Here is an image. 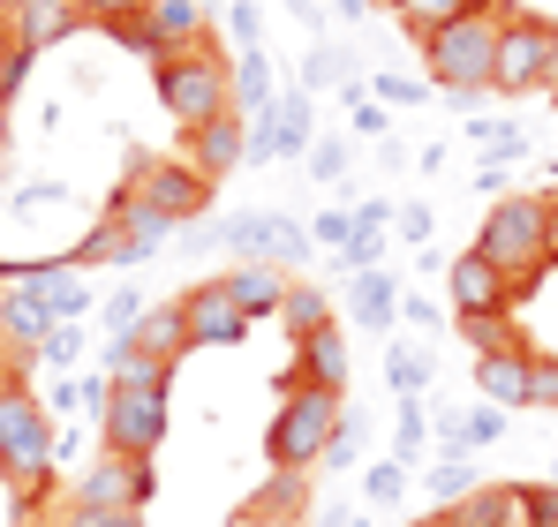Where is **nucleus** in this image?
I'll use <instances>...</instances> for the list:
<instances>
[{"instance_id": "f257e3e1", "label": "nucleus", "mask_w": 558, "mask_h": 527, "mask_svg": "<svg viewBox=\"0 0 558 527\" xmlns=\"http://www.w3.org/2000/svg\"><path fill=\"white\" fill-rule=\"evenodd\" d=\"M53 407L31 392V377H8L0 384V482L31 505L53 490Z\"/></svg>"}, {"instance_id": "f03ea898", "label": "nucleus", "mask_w": 558, "mask_h": 527, "mask_svg": "<svg viewBox=\"0 0 558 527\" xmlns=\"http://www.w3.org/2000/svg\"><path fill=\"white\" fill-rule=\"evenodd\" d=\"M340 415H348V392H325V384H302L294 369L279 377V415L265 430V459L287 467V475H310L332 438H340Z\"/></svg>"}, {"instance_id": "7ed1b4c3", "label": "nucleus", "mask_w": 558, "mask_h": 527, "mask_svg": "<svg viewBox=\"0 0 558 527\" xmlns=\"http://www.w3.org/2000/svg\"><path fill=\"white\" fill-rule=\"evenodd\" d=\"M498 30H506V0L498 8H475L461 23H446L438 38H423V69H430V90L475 106L490 90V69H498Z\"/></svg>"}, {"instance_id": "20e7f679", "label": "nucleus", "mask_w": 558, "mask_h": 527, "mask_svg": "<svg viewBox=\"0 0 558 527\" xmlns=\"http://www.w3.org/2000/svg\"><path fill=\"white\" fill-rule=\"evenodd\" d=\"M544 234H551V196H498L475 234V257L498 264L513 279V294H529L544 279Z\"/></svg>"}, {"instance_id": "39448f33", "label": "nucleus", "mask_w": 558, "mask_h": 527, "mask_svg": "<svg viewBox=\"0 0 558 527\" xmlns=\"http://www.w3.org/2000/svg\"><path fill=\"white\" fill-rule=\"evenodd\" d=\"M151 84H159V106L182 128H204V121H219L234 106V61L219 46H189V53H167L151 69Z\"/></svg>"}, {"instance_id": "423d86ee", "label": "nucleus", "mask_w": 558, "mask_h": 527, "mask_svg": "<svg viewBox=\"0 0 558 527\" xmlns=\"http://www.w3.org/2000/svg\"><path fill=\"white\" fill-rule=\"evenodd\" d=\"M490 90H506V98H536V90H551V98H558V23H544V15H506Z\"/></svg>"}, {"instance_id": "0eeeda50", "label": "nucleus", "mask_w": 558, "mask_h": 527, "mask_svg": "<svg viewBox=\"0 0 558 527\" xmlns=\"http://www.w3.org/2000/svg\"><path fill=\"white\" fill-rule=\"evenodd\" d=\"M129 196H144L159 219H174V226H189V219H204L211 211V181L196 174L189 159H129V181H121Z\"/></svg>"}, {"instance_id": "6e6552de", "label": "nucleus", "mask_w": 558, "mask_h": 527, "mask_svg": "<svg viewBox=\"0 0 558 527\" xmlns=\"http://www.w3.org/2000/svg\"><path fill=\"white\" fill-rule=\"evenodd\" d=\"M219 249H242V264H279V271H294L317 242H310V226L287 219V211H227V219H219Z\"/></svg>"}, {"instance_id": "1a4fd4ad", "label": "nucleus", "mask_w": 558, "mask_h": 527, "mask_svg": "<svg viewBox=\"0 0 558 527\" xmlns=\"http://www.w3.org/2000/svg\"><path fill=\"white\" fill-rule=\"evenodd\" d=\"M98 444H106V452L159 459V444H167V392H129V384H113V400H106V415H98Z\"/></svg>"}, {"instance_id": "9d476101", "label": "nucleus", "mask_w": 558, "mask_h": 527, "mask_svg": "<svg viewBox=\"0 0 558 527\" xmlns=\"http://www.w3.org/2000/svg\"><path fill=\"white\" fill-rule=\"evenodd\" d=\"M151 490H159L151 459H136V452H106V444H98V459L84 467V482H76L69 498H84V505H121V513H144V505H151Z\"/></svg>"}, {"instance_id": "9b49d317", "label": "nucleus", "mask_w": 558, "mask_h": 527, "mask_svg": "<svg viewBox=\"0 0 558 527\" xmlns=\"http://www.w3.org/2000/svg\"><path fill=\"white\" fill-rule=\"evenodd\" d=\"M0 23H8V46L15 53H46V46H61V38H76L92 15L76 8V0H0Z\"/></svg>"}, {"instance_id": "f8f14e48", "label": "nucleus", "mask_w": 558, "mask_h": 527, "mask_svg": "<svg viewBox=\"0 0 558 527\" xmlns=\"http://www.w3.org/2000/svg\"><path fill=\"white\" fill-rule=\"evenodd\" d=\"M446 294H453V324L461 317H506L513 309V279L498 264H483L475 249H461V257L446 264Z\"/></svg>"}, {"instance_id": "ddd939ff", "label": "nucleus", "mask_w": 558, "mask_h": 527, "mask_svg": "<svg viewBox=\"0 0 558 527\" xmlns=\"http://www.w3.org/2000/svg\"><path fill=\"white\" fill-rule=\"evenodd\" d=\"M182 324H189V354L250 340V317L234 309V294H227L219 279H204V286H189V294H182Z\"/></svg>"}, {"instance_id": "4468645a", "label": "nucleus", "mask_w": 558, "mask_h": 527, "mask_svg": "<svg viewBox=\"0 0 558 527\" xmlns=\"http://www.w3.org/2000/svg\"><path fill=\"white\" fill-rule=\"evenodd\" d=\"M106 226L121 234V257H113L121 271H129V264H144V257H159V249L174 242V219H159V211H151L144 196H129V188L106 204Z\"/></svg>"}, {"instance_id": "2eb2a0df", "label": "nucleus", "mask_w": 558, "mask_h": 527, "mask_svg": "<svg viewBox=\"0 0 558 527\" xmlns=\"http://www.w3.org/2000/svg\"><path fill=\"white\" fill-rule=\"evenodd\" d=\"M242 151H250V121H242L234 106H227L219 121L189 128V167H196V174L211 181V188H219V181H227L234 167H242Z\"/></svg>"}, {"instance_id": "dca6fc26", "label": "nucleus", "mask_w": 558, "mask_h": 527, "mask_svg": "<svg viewBox=\"0 0 558 527\" xmlns=\"http://www.w3.org/2000/svg\"><path fill=\"white\" fill-rule=\"evenodd\" d=\"M53 324H61V317L38 302V286H23V279H15V286L0 294V347L15 354V361H38V347H46V332H53Z\"/></svg>"}, {"instance_id": "f3484780", "label": "nucleus", "mask_w": 558, "mask_h": 527, "mask_svg": "<svg viewBox=\"0 0 558 527\" xmlns=\"http://www.w3.org/2000/svg\"><path fill=\"white\" fill-rule=\"evenodd\" d=\"M144 23H151L159 53H189V46H211V8H204V0H144Z\"/></svg>"}, {"instance_id": "a211bd4d", "label": "nucleus", "mask_w": 558, "mask_h": 527, "mask_svg": "<svg viewBox=\"0 0 558 527\" xmlns=\"http://www.w3.org/2000/svg\"><path fill=\"white\" fill-rule=\"evenodd\" d=\"M294 377L302 384H325V392H348V332H340V317L325 332L294 340Z\"/></svg>"}, {"instance_id": "6ab92c4d", "label": "nucleus", "mask_w": 558, "mask_h": 527, "mask_svg": "<svg viewBox=\"0 0 558 527\" xmlns=\"http://www.w3.org/2000/svg\"><path fill=\"white\" fill-rule=\"evenodd\" d=\"M219 286H227V294H234V309L257 324V317H272L279 302H287V286H294V279H287L279 264H234V271H219Z\"/></svg>"}, {"instance_id": "aec40b11", "label": "nucleus", "mask_w": 558, "mask_h": 527, "mask_svg": "<svg viewBox=\"0 0 558 527\" xmlns=\"http://www.w3.org/2000/svg\"><path fill=\"white\" fill-rule=\"evenodd\" d=\"M121 347H136V354H151V361H182L189 354V324H182V302H151L144 317H136V332L121 340Z\"/></svg>"}, {"instance_id": "412c9836", "label": "nucleus", "mask_w": 558, "mask_h": 527, "mask_svg": "<svg viewBox=\"0 0 558 527\" xmlns=\"http://www.w3.org/2000/svg\"><path fill=\"white\" fill-rule=\"evenodd\" d=\"M453 513H461L468 527H529L521 520V482H475Z\"/></svg>"}, {"instance_id": "4be33fe9", "label": "nucleus", "mask_w": 558, "mask_h": 527, "mask_svg": "<svg viewBox=\"0 0 558 527\" xmlns=\"http://www.w3.org/2000/svg\"><path fill=\"white\" fill-rule=\"evenodd\" d=\"M265 121H272V136H279V159H310V144H317V136H310V90H302V84L279 90Z\"/></svg>"}, {"instance_id": "5701e85b", "label": "nucleus", "mask_w": 558, "mask_h": 527, "mask_svg": "<svg viewBox=\"0 0 558 527\" xmlns=\"http://www.w3.org/2000/svg\"><path fill=\"white\" fill-rule=\"evenodd\" d=\"M272 98H279V84H272L265 46H257V53H234V113H242V121H265Z\"/></svg>"}, {"instance_id": "b1692460", "label": "nucleus", "mask_w": 558, "mask_h": 527, "mask_svg": "<svg viewBox=\"0 0 558 527\" xmlns=\"http://www.w3.org/2000/svg\"><path fill=\"white\" fill-rule=\"evenodd\" d=\"M475 8H498V0H400L392 15H400V30L423 46V38H438L446 23H461V15H475Z\"/></svg>"}, {"instance_id": "393cba45", "label": "nucleus", "mask_w": 558, "mask_h": 527, "mask_svg": "<svg viewBox=\"0 0 558 527\" xmlns=\"http://www.w3.org/2000/svg\"><path fill=\"white\" fill-rule=\"evenodd\" d=\"M250 513H265V520H310V475H287V467H272V482L250 498Z\"/></svg>"}, {"instance_id": "a878e982", "label": "nucleus", "mask_w": 558, "mask_h": 527, "mask_svg": "<svg viewBox=\"0 0 558 527\" xmlns=\"http://www.w3.org/2000/svg\"><path fill=\"white\" fill-rule=\"evenodd\" d=\"M392 302H400V286H392L385 271H355L348 309H355V324H363V332H385V324H392Z\"/></svg>"}, {"instance_id": "bb28decb", "label": "nucleus", "mask_w": 558, "mask_h": 527, "mask_svg": "<svg viewBox=\"0 0 558 527\" xmlns=\"http://www.w3.org/2000/svg\"><path fill=\"white\" fill-rule=\"evenodd\" d=\"M106 369H113V384H129V392H167V377H174L167 361H151V354L121 347V340L106 347Z\"/></svg>"}, {"instance_id": "cd10ccee", "label": "nucleus", "mask_w": 558, "mask_h": 527, "mask_svg": "<svg viewBox=\"0 0 558 527\" xmlns=\"http://www.w3.org/2000/svg\"><path fill=\"white\" fill-rule=\"evenodd\" d=\"M385 392H392V400H423V392H430V354L423 347H385Z\"/></svg>"}, {"instance_id": "c85d7f7f", "label": "nucleus", "mask_w": 558, "mask_h": 527, "mask_svg": "<svg viewBox=\"0 0 558 527\" xmlns=\"http://www.w3.org/2000/svg\"><path fill=\"white\" fill-rule=\"evenodd\" d=\"M279 324H287L294 340H310V332H325V324H332V302H325L317 286H302V279H294V286H287V302H279Z\"/></svg>"}, {"instance_id": "c756f323", "label": "nucleus", "mask_w": 558, "mask_h": 527, "mask_svg": "<svg viewBox=\"0 0 558 527\" xmlns=\"http://www.w3.org/2000/svg\"><path fill=\"white\" fill-rule=\"evenodd\" d=\"M461 340L475 347V361H483V354H513V347H529V340L513 332V317H461Z\"/></svg>"}, {"instance_id": "7c9ffc66", "label": "nucleus", "mask_w": 558, "mask_h": 527, "mask_svg": "<svg viewBox=\"0 0 558 527\" xmlns=\"http://www.w3.org/2000/svg\"><path fill=\"white\" fill-rule=\"evenodd\" d=\"M144 309H151V302H144L136 286H121V294H106V302H98V332H106V347H113V340H129Z\"/></svg>"}, {"instance_id": "2f4dec72", "label": "nucleus", "mask_w": 558, "mask_h": 527, "mask_svg": "<svg viewBox=\"0 0 558 527\" xmlns=\"http://www.w3.org/2000/svg\"><path fill=\"white\" fill-rule=\"evenodd\" d=\"M348 69H355V61H348V53H340V46H325V38H317V46H310V61H302V90H310V98H317V90L348 84Z\"/></svg>"}, {"instance_id": "473e14b6", "label": "nucleus", "mask_w": 558, "mask_h": 527, "mask_svg": "<svg viewBox=\"0 0 558 527\" xmlns=\"http://www.w3.org/2000/svg\"><path fill=\"white\" fill-rule=\"evenodd\" d=\"M53 527H144V513H121V505H84V498H69Z\"/></svg>"}, {"instance_id": "72a5a7b5", "label": "nucleus", "mask_w": 558, "mask_h": 527, "mask_svg": "<svg viewBox=\"0 0 558 527\" xmlns=\"http://www.w3.org/2000/svg\"><path fill=\"white\" fill-rule=\"evenodd\" d=\"M355 234H363V226H355V211H340V204L310 219V242H317V249H340V257H348V249H355Z\"/></svg>"}, {"instance_id": "f704fd0d", "label": "nucleus", "mask_w": 558, "mask_h": 527, "mask_svg": "<svg viewBox=\"0 0 558 527\" xmlns=\"http://www.w3.org/2000/svg\"><path fill=\"white\" fill-rule=\"evenodd\" d=\"M468 490H475V467H468V459H438V467H430V498H438V513L461 505Z\"/></svg>"}, {"instance_id": "c9c22d12", "label": "nucleus", "mask_w": 558, "mask_h": 527, "mask_svg": "<svg viewBox=\"0 0 558 527\" xmlns=\"http://www.w3.org/2000/svg\"><path fill=\"white\" fill-rule=\"evenodd\" d=\"M423 438H430V422H423V400H400V430H392V459L408 467V459H423Z\"/></svg>"}, {"instance_id": "e433bc0d", "label": "nucleus", "mask_w": 558, "mask_h": 527, "mask_svg": "<svg viewBox=\"0 0 558 527\" xmlns=\"http://www.w3.org/2000/svg\"><path fill=\"white\" fill-rule=\"evenodd\" d=\"M400 490H408V467H400V459L363 467V498H371V505H400Z\"/></svg>"}, {"instance_id": "4c0bfd02", "label": "nucleus", "mask_w": 558, "mask_h": 527, "mask_svg": "<svg viewBox=\"0 0 558 527\" xmlns=\"http://www.w3.org/2000/svg\"><path fill=\"white\" fill-rule=\"evenodd\" d=\"M521 520L558 527V482H521Z\"/></svg>"}, {"instance_id": "58836bf2", "label": "nucleus", "mask_w": 558, "mask_h": 527, "mask_svg": "<svg viewBox=\"0 0 558 527\" xmlns=\"http://www.w3.org/2000/svg\"><path fill=\"white\" fill-rule=\"evenodd\" d=\"M76 354H84V324H53L46 347H38V361H46V369H69Z\"/></svg>"}, {"instance_id": "ea45409f", "label": "nucleus", "mask_w": 558, "mask_h": 527, "mask_svg": "<svg viewBox=\"0 0 558 527\" xmlns=\"http://www.w3.org/2000/svg\"><path fill=\"white\" fill-rule=\"evenodd\" d=\"M227 30H234V46H242V53H257V38H265L257 0H234V8H227Z\"/></svg>"}, {"instance_id": "a19ab883", "label": "nucleus", "mask_w": 558, "mask_h": 527, "mask_svg": "<svg viewBox=\"0 0 558 527\" xmlns=\"http://www.w3.org/2000/svg\"><path fill=\"white\" fill-rule=\"evenodd\" d=\"M310 174L340 181V174H348V144H310Z\"/></svg>"}, {"instance_id": "79ce46f5", "label": "nucleus", "mask_w": 558, "mask_h": 527, "mask_svg": "<svg viewBox=\"0 0 558 527\" xmlns=\"http://www.w3.org/2000/svg\"><path fill=\"white\" fill-rule=\"evenodd\" d=\"M400 317H408L415 332H438V324H446V309H438L430 294H408V302H400Z\"/></svg>"}, {"instance_id": "37998d69", "label": "nucleus", "mask_w": 558, "mask_h": 527, "mask_svg": "<svg viewBox=\"0 0 558 527\" xmlns=\"http://www.w3.org/2000/svg\"><path fill=\"white\" fill-rule=\"evenodd\" d=\"M521 151H529V136H521V128H490V167H513Z\"/></svg>"}, {"instance_id": "c03bdc74", "label": "nucleus", "mask_w": 558, "mask_h": 527, "mask_svg": "<svg viewBox=\"0 0 558 527\" xmlns=\"http://www.w3.org/2000/svg\"><path fill=\"white\" fill-rule=\"evenodd\" d=\"M423 90H430V84H400V76H377V106L392 113V106H415Z\"/></svg>"}, {"instance_id": "a18cd8bd", "label": "nucleus", "mask_w": 558, "mask_h": 527, "mask_svg": "<svg viewBox=\"0 0 558 527\" xmlns=\"http://www.w3.org/2000/svg\"><path fill=\"white\" fill-rule=\"evenodd\" d=\"M106 400H113V377H76V407L106 415Z\"/></svg>"}, {"instance_id": "49530a36", "label": "nucleus", "mask_w": 558, "mask_h": 527, "mask_svg": "<svg viewBox=\"0 0 558 527\" xmlns=\"http://www.w3.org/2000/svg\"><path fill=\"white\" fill-rule=\"evenodd\" d=\"M385 257V234H355V249H348V271H377Z\"/></svg>"}, {"instance_id": "de8ad7c7", "label": "nucleus", "mask_w": 558, "mask_h": 527, "mask_svg": "<svg viewBox=\"0 0 558 527\" xmlns=\"http://www.w3.org/2000/svg\"><path fill=\"white\" fill-rule=\"evenodd\" d=\"M242 159H257V167H265V159H279V136H272V121H250V151H242Z\"/></svg>"}, {"instance_id": "09e8293b", "label": "nucleus", "mask_w": 558, "mask_h": 527, "mask_svg": "<svg viewBox=\"0 0 558 527\" xmlns=\"http://www.w3.org/2000/svg\"><path fill=\"white\" fill-rule=\"evenodd\" d=\"M23 76H31V53H8V61H0V106L23 90Z\"/></svg>"}, {"instance_id": "8fccbe9b", "label": "nucleus", "mask_w": 558, "mask_h": 527, "mask_svg": "<svg viewBox=\"0 0 558 527\" xmlns=\"http://www.w3.org/2000/svg\"><path fill=\"white\" fill-rule=\"evenodd\" d=\"M400 242H430V211H423V204L400 211Z\"/></svg>"}, {"instance_id": "3c124183", "label": "nucleus", "mask_w": 558, "mask_h": 527, "mask_svg": "<svg viewBox=\"0 0 558 527\" xmlns=\"http://www.w3.org/2000/svg\"><path fill=\"white\" fill-rule=\"evenodd\" d=\"M355 128H363V136H385V106H377V98H355Z\"/></svg>"}, {"instance_id": "603ef678", "label": "nucleus", "mask_w": 558, "mask_h": 527, "mask_svg": "<svg viewBox=\"0 0 558 527\" xmlns=\"http://www.w3.org/2000/svg\"><path fill=\"white\" fill-rule=\"evenodd\" d=\"M227 527H302V520H265V513H250V505H242V513H234Z\"/></svg>"}, {"instance_id": "864d4df0", "label": "nucleus", "mask_w": 558, "mask_h": 527, "mask_svg": "<svg viewBox=\"0 0 558 527\" xmlns=\"http://www.w3.org/2000/svg\"><path fill=\"white\" fill-rule=\"evenodd\" d=\"M544 271H558V196H551V234H544Z\"/></svg>"}, {"instance_id": "5fc2aeb1", "label": "nucleus", "mask_w": 558, "mask_h": 527, "mask_svg": "<svg viewBox=\"0 0 558 527\" xmlns=\"http://www.w3.org/2000/svg\"><path fill=\"white\" fill-rule=\"evenodd\" d=\"M408 527H468V520L453 513V505H446V513H423V520H408Z\"/></svg>"}, {"instance_id": "6e6d98bb", "label": "nucleus", "mask_w": 558, "mask_h": 527, "mask_svg": "<svg viewBox=\"0 0 558 527\" xmlns=\"http://www.w3.org/2000/svg\"><path fill=\"white\" fill-rule=\"evenodd\" d=\"M332 8H340V15H348V23H355V15H371V8H363V0H332Z\"/></svg>"}, {"instance_id": "4d7b16f0", "label": "nucleus", "mask_w": 558, "mask_h": 527, "mask_svg": "<svg viewBox=\"0 0 558 527\" xmlns=\"http://www.w3.org/2000/svg\"><path fill=\"white\" fill-rule=\"evenodd\" d=\"M8 53H15V46H8V23H0V61H8Z\"/></svg>"}, {"instance_id": "13d9d810", "label": "nucleus", "mask_w": 558, "mask_h": 527, "mask_svg": "<svg viewBox=\"0 0 558 527\" xmlns=\"http://www.w3.org/2000/svg\"><path fill=\"white\" fill-rule=\"evenodd\" d=\"M363 8H400V0H363Z\"/></svg>"}, {"instance_id": "bf43d9fd", "label": "nucleus", "mask_w": 558, "mask_h": 527, "mask_svg": "<svg viewBox=\"0 0 558 527\" xmlns=\"http://www.w3.org/2000/svg\"><path fill=\"white\" fill-rule=\"evenodd\" d=\"M340 527H371V520H340Z\"/></svg>"}, {"instance_id": "052dcab7", "label": "nucleus", "mask_w": 558, "mask_h": 527, "mask_svg": "<svg viewBox=\"0 0 558 527\" xmlns=\"http://www.w3.org/2000/svg\"><path fill=\"white\" fill-rule=\"evenodd\" d=\"M551 482H558V475H551Z\"/></svg>"}]
</instances>
